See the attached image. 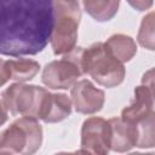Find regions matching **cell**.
<instances>
[{
    "label": "cell",
    "mask_w": 155,
    "mask_h": 155,
    "mask_svg": "<svg viewBox=\"0 0 155 155\" xmlns=\"http://www.w3.org/2000/svg\"><path fill=\"white\" fill-rule=\"evenodd\" d=\"M53 0H0V54L31 56L51 40Z\"/></svg>",
    "instance_id": "obj_1"
},
{
    "label": "cell",
    "mask_w": 155,
    "mask_h": 155,
    "mask_svg": "<svg viewBox=\"0 0 155 155\" xmlns=\"http://www.w3.org/2000/svg\"><path fill=\"white\" fill-rule=\"evenodd\" d=\"M81 18L78 0H53L51 46L54 54H65L75 47Z\"/></svg>",
    "instance_id": "obj_2"
},
{
    "label": "cell",
    "mask_w": 155,
    "mask_h": 155,
    "mask_svg": "<svg viewBox=\"0 0 155 155\" xmlns=\"http://www.w3.org/2000/svg\"><path fill=\"white\" fill-rule=\"evenodd\" d=\"M82 70L99 85L115 87L120 85L126 75L125 67L115 59L105 48L103 42H94L82 51Z\"/></svg>",
    "instance_id": "obj_3"
},
{
    "label": "cell",
    "mask_w": 155,
    "mask_h": 155,
    "mask_svg": "<svg viewBox=\"0 0 155 155\" xmlns=\"http://www.w3.org/2000/svg\"><path fill=\"white\" fill-rule=\"evenodd\" d=\"M42 143V128L36 117L22 116L0 132V154H25L38 151Z\"/></svg>",
    "instance_id": "obj_4"
},
{
    "label": "cell",
    "mask_w": 155,
    "mask_h": 155,
    "mask_svg": "<svg viewBox=\"0 0 155 155\" xmlns=\"http://www.w3.org/2000/svg\"><path fill=\"white\" fill-rule=\"evenodd\" d=\"M48 91L35 85L16 82L8 86L1 94V101L13 116L39 117L45 96Z\"/></svg>",
    "instance_id": "obj_5"
},
{
    "label": "cell",
    "mask_w": 155,
    "mask_h": 155,
    "mask_svg": "<svg viewBox=\"0 0 155 155\" xmlns=\"http://www.w3.org/2000/svg\"><path fill=\"white\" fill-rule=\"evenodd\" d=\"M82 51L84 47H74L61 59L47 63L41 74L42 82L53 90L71 87L78 78L84 74L81 64Z\"/></svg>",
    "instance_id": "obj_6"
},
{
    "label": "cell",
    "mask_w": 155,
    "mask_h": 155,
    "mask_svg": "<svg viewBox=\"0 0 155 155\" xmlns=\"http://www.w3.org/2000/svg\"><path fill=\"white\" fill-rule=\"evenodd\" d=\"M154 114V78L153 69L148 70L142 84L136 87L134 97L132 102L124 108L121 113V119L130 122H138Z\"/></svg>",
    "instance_id": "obj_7"
},
{
    "label": "cell",
    "mask_w": 155,
    "mask_h": 155,
    "mask_svg": "<svg viewBox=\"0 0 155 155\" xmlns=\"http://www.w3.org/2000/svg\"><path fill=\"white\" fill-rule=\"evenodd\" d=\"M81 151L104 155L110 150V128L108 120L92 116L81 127Z\"/></svg>",
    "instance_id": "obj_8"
},
{
    "label": "cell",
    "mask_w": 155,
    "mask_h": 155,
    "mask_svg": "<svg viewBox=\"0 0 155 155\" xmlns=\"http://www.w3.org/2000/svg\"><path fill=\"white\" fill-rule=\"evenodd\" d=\"M104 92L97 88L90 80H80L73 84L70 90V101L78 113L94 114L104 104Z\"/></svg>",
    "instance_id": "obj_9"
},
{
    "label": "cell",
    "mask_w": 155,
    "mask_h": 155,
    "mask_svg": "<svg viewBox=\"0 0 155 155\" xmlns=\"http://www.w3.org/2000/svg\"><path fill=\"white\" fill-rule=\"evenodd\" d=\"M110 128V150L124 153L137 147L138 128L134 122L126 121L121 117L108 120Z\"/></svg>",
    "instance_id": "obj_10"
},
{
    "label": "cell",
    "mask_w": 155,
    "mask_h": 155,
    "mask_svg": "<svg viewBox=\"0 0 155 155\" xmlns=\"http://www.w3.org/2000/svg\"><path fill=\"white\" fill-rule=\"evenodd\" d=\"M71 107V101L67 94L47 92L38 119L47 124L59 122L70 115Z\"/></svg>",
    "instance_id": "obj_11"
},
{
    "label": "cell",
    "mask_w": 155,
    "mask_h": 155,
    "mask_svg": "<svg viewBox=\"0 0 155 155\" xmlns=\"http://www.w3.org/2000/svg\"><path fill=\"white\" fill-rule=\"evenodd\" d=\"M107 51L119 62H128L137 52L134 40L125 34H114L105 42H103Z\"/></svg>",
    "instance_id": "obj_12"
},
{
    "label": "cell",
    "mask_w": 155,
    "mask_h": 155,
    "mask_svg": "<svg viewBox=\"0 0 155 155\" xmlns=\"http://www.w3.org/2000/svg\"><path fill=\"white\" fill-rule=\"evenodd\" d=\"M86 12L97 22L110 21L119 10L120 0H82Z\"/></svg>",
    "instance_id": "obj_13"
},
{
    "label": "cell",
    "mask_w": 155,
    "mask_h": 155,
    "mask_svg": "<svg viewBox=\"0 0 155 155\" xmlns=\"http://www.w3.org/2000/svg\"><path fill=\"white\" fill-rule=\"evenodd\" d=\"M7 68L10 74V80H15L17 82H25L31 80L39 71L40 65L36 61L18 58V59H8Z\"/></svg>",
    "instance_id": "obj_14"
},
{
    "label": "cell",
    "mask_w": 155,
    "mask_h": 155,
    "mask_svg": "<svg viewBox=\"0 0 155 155\" xmlns=\"http://www.w3.org/2000/svg\"><path fill=\"white\" fill-rule=\"evenodd\" d=\"M138 128V148H153L155 144V132H154V114L134 122Z\"/></svg>",
    "instance_id": "obj_15"
},
{
    "label": "cell",
    "mask_w": 155,
    "mask_h": 155,
    "mask_svg": "<svg viewBox=\"0 0 155 155\" xmlns=\"http://www.w3.org/2000/svg\"><path fill=\"white\" fill-rule=\"evenodd\" d=\"M137 40L140 46L154 50V13L149 12L142 21Z\"/></svg>",
    "instance_id": "obj_16"
},
{
    "label": "cell",
    "mask_w": 155,
    "mask_h": 155,
    "mask_svg": "<svg viewBox=\"0 0 155 155\" xmlns=\"http://www.w3.org/2000/svg\"><path fill=\"white\" fill-rule=\"evenodd\" d=\"M133 8L138 11H145L151 7L153 0H126Z\"/></svg>",
    "instance_id": "obj_17"
},
{
    "label": "cell",
    "mask_w": 155,
    "mask_h": 155,
    "mask_svg": "<svg viewBox=\"0 0 155 155\" xmlns=\"http://www.w3.org/2000/svg\"><path fill=\"white\" fill-rule=\"evenodd\" d=\"M10 80L8 68H7V61L0 58V87L4 86Z\"/></svg>",
    "instance_id": "obj_18"
},
{
    "label": "cell",
    "mask_w": 155,
    "mask_h": 155,
    "mask_svg": "<svg viewBox=\"0 0 155 155\" xmlns=\"http://www.w3.org/2000/svg\"><path fill=\"white\" fill-rule=\"evenodd\" d=\"M6 120H7V109L4 105L2 101L0 99V126L4 125L6 122Z\"/></svg>",
    "instance_id": "obj_19"
}]
</instances>
